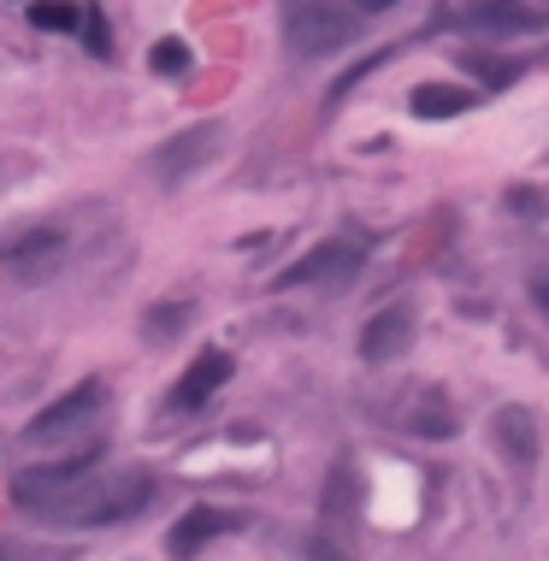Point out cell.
Returning <instances> with one entry per match:
<instances>
[{
  "label": "cell",
  "mask_w": 549,
  "mask_h": 561,
  "mask_svg": "<svg viewBox=\"0 0 549 561\" xmlns=\"http://www.w3.org/2000/svg\"><path fill=\"white\" fill-rule=\"evenodd\" d=\"M325 502H337V514H355V473L337 467V491H325Z\"/></svg>",
  "instance_id": "cell-19"
},
{
  "label": "cell",
  "mask_w": 549,
  "mask_h": 561,
  "mask_svg": "<svg viewBox=\"0 0 549 561\" xmlns=\"http://www.w3.org/2000/svg\"><path fill=\"white\" fill-rule=\"evenodd\" d=\"M461 71H467L473 83H485V89H509V83H520V60H509V53H490V48H461L455 53Z\"/></svg>",
  "instance_id": "cell-14"
},
{
  "label": "cell",
  "mask_w": 549,
  "mask_h": 561,
  "mask_svg": "<svg viewBox=\"0 0 549 561\" xmlns=\"http://www.w3.org/2000/svg\"><path fill=\"white\" fill-rule=\"evenodd\" d=\"M190 313H195L190 301H160V308H148V320H142V337H148V343H171Z\"/></svg>",
  "instance_id": "cell-15"
},
{
  "label": "cell",
  "mask_w": 549,
  "mask_h": 561,
  "mask_svg": "<svg viewBox=\"0 0 549 561\" xmlns=\"http://www.w3.org/2000/svg\"><path fill=\"white\" fill-rule=\"evenodd\" d=\"M455 19L473 36H538V31H549L544 7H509V0H467Z\"/></svg>",
  "instance_id": "cell-8"
},
{
  "label": "cell",
  "mask_w": 549,
  "mask_h": 561,
  "mask_svg": "<svg viewBox=\"0 0 549 561\" xmlns=\"http://www.w3.org/2000/svg\"><path fill=\"white\" fill-rule=\"evenodd\" d=\"M60 254H65V231H60V225L31 219V225H7V231H0V266L24 272V278H41Z\"/></svg>",
  "instance_id": "cell-6"
},
{
  "label": "cell",
  "mask_w": 549,
  "mask_h": 561,
  "mask_svg": "<svg viewBox=\"0 0 549 561\" xmlns=\"http://www.w3.org/2000/svg\"><path fill=\"white\" fill-rule=\"evenodd\" d=\"M532 301H538L544 320H549V272H538V278H532Z\"/></svg>",
  "instance_id": "cell-21"
},
{
  "label": "cell",
  "mask_w": 549,
  "mask_h": 561,
  "mask_svg": "<svg viewBox=\"0 0 549 561\" xmlns=\"http://www.w3.org/2000/svg\"><path fill=\"white\" fill-rule=\"evenodd\" d=\"M355 12H390V7H402V0H349Z\"/></svg>",
  "instance_id": "cell-23"
},
{
  "label": "cell",
  "mask_w": 549,
  "mask_h": 561,
  "mask_svg": "<svg viewBox=\"0 0 549 561\" xmlns=\"http://www.w3.org/2000/svg\"><path fill=\"white\" fill-rule=\"evenodd\" d=\"M219 148H225V131H219V124H195V131L171 136V142H160V148L148 154V178L183 183V178H195V171L207 166Z\"/></svg>",
  "instance_id": "cell-5"
},
{
  "label": "cell",
  "mask_w": 549,
  "mask_h": 561,
  "mask_svg": "<svg viewBox=\"0 0 549 561\" xmlns=\"http://www.w3.org/2000/svg\"><path fill=\"white\" fill-rule=\"evenodd\" d=\"M242 526H249V514H242V509H213V502H207V509H190L178 526L166 532V556H171V561H190V556L207 550L213 538L242 532Z\"/></svg>",
  "instance_id": "cell-9"
},
{
  "label": "cell",
  "mask_w": 549,
  "mask_h": 561,
  "mask_svg": "<svg viewBox=\"0 0 549 561\" xmlns=\"http://www.w3.org/2000/svg\"><path fill=\"white\" fill-rule=\"evenodd\" d=\"M490 431H497V450L509 462H520V467L538 462V420H532V408H497Z\"/></svg>",
  "instance_id": "cell-11"
},
{
  "label": "cell",
  "mask_w": 549,
  "mask_h": 561,
  "mask_svg": "<svg viewBox=\"0 0 549 561\" xmlns=\"http://www.w3.org/2000/svg\"><path fill=\"white\" fill-rule=\"evenodd\" d=\"M509 207H514V213H538V207H544V195H538V190H514V195H509Z\"/></svg>",
  "instance_id": "cell-20"
},
{
  "label": "cell",
  "mask_w": 549,
  "mask_h": 561,
  "mask_svg": "<svg viewBox=\"0 0 549 561\" xmlns=\"http://www.w3.org/2000/svg\"><path fill=\"white\" fill-rule=\"evenodd\" d=\"M230 372H237V361H230V349H201L195 361H190V372L178 379V391H171V408H201L213 391H225L230 384Z\"/></svg>",
  "instance_id": "cell-10"
},
{
  "label": "cell",
  "mask_w": 549,
  "mask_h": 561,
  "mask_svg": "<svg viewBox=\"0 0 549 561\" xmlns=\"http://www.w3.org/2000/svg\"><path fill=\"white\" fill-rule=\"evenodd\" d=\"M100 408H107V384H100V379L71 384L60 402H48V408H41L36 420L24 426V443H60V438H71V431L89 426Z\"/></svg>",
  "instance_id": "cell-4"
},
{
  "label": "cell",
  "mask_w": 549,
  "mask_h": 561,
  "mask_svg": "<svg viewBox=\"0 0 549 561\" xmlns=\"http://www.w3.org/2000/svg\"><path fill=\"white\" fill-rule=\"evenodd\" d=\"M467 107H473V89H467V83H420V89L408 95V112H414V119H461Z\"/></svg>",
  "instance_id": "cell-13"
},
{
  "label": "cell",
  "mask_w": 549,
  "mask_h": 561,
  "mask_svg": "<svg viewBox=\"0 0 549 561\" xmlns=\"http://www.w3.org/2000/svg\"><path fill=\"white\" fill-rule=\"evenodd\" d=\"M278 19H284V48L296 60H320V53H337L360 36L355 12H343L337 0H284Z\"/></svg>",
  "instance_id": "cell-2"
},
{
  "label": "cell",
  "mask_w": 549,
  "mask_h": 561,
  "mask_svg": "<svg viewBox=\"0 0 549 561\" xmlns=\"http://www.w3.org/2000/svg\"><path fill=\"white\" fill-rule=\"evenodd\" d=\"M12 502L48 526H119L154 502V479L142 467H95V455H71V462H48L12 479Z\"/></svg>",
  "instance_id": "cell-1"
},
{
  "label": "cell",
  "mask_w": 549,
  "mask_h": 561,
  "mask_svg": "<svg viewBox=\"0 0 549 561\" xmlns=\"http://www.w3.org/2000/svg\"><path fill=\"white\" fill-rule=\"evenodd\" d=\"M77 31H83V48H89V53H100V60H107V53H112V36H107V19H100V12H95V7H83V24H77Z\"/></svg>",
  "instance_id": "cell-18"
},
{
  "label": "cell",
  "mask_w": 549,
  "mask_h": 561,
  "mask_svg": "<svg viewBox=\"0 0 549 561\" xmlns=\"http://www.w3.org/2000/svg\"><path fill=\"white\" fill-rule=\"evenodd\" d=\"M396 426L420 431V438H455L461 431V420L450 414L443 391H408V414H396Z\"/></svg>",
  "instance_id": "cell-12"
},
{
  "label": "cell",
  "mask_w": 549,
  "mask_h": 561,
  "mask_svg": "<svg viewBox=\"0 0 549 561\" xmlns=\"http://www.w3.org/2000/svg\"><path fill=\"white\" fill-rule=\"evenodd\" d=\"M308 561H343V556H337V550H331V544H325V538H313V544H308Z\"/></svg>",
  "instance_id": "cell-22"
},
{
  "label": "cell",
  "mask_w": 549,
  "mask_h": 561,
  "mask_svg": "<svg viewBox=\"0 0 549 561\" xmlns=\"http://www.w3.org/2000/svg\"><path fill=\"white\" fill-rule=\"evenodd\" d=\"M31 24L36 31H77L83 24V7H71V0H31Z\"/></svg>",
  "instance_id": "cell-16"
},
{
  "label": "cell",
  "mask_w": 549,
  "mask_h": 561,
  "mask_svg": "<svg viewBox=\"0 0 549 561\" xmlns=\"http://www.w3.org/2000/svg\"><path fill=\"white\" fill-rule=\"evenodd\" d=\"M148 65L160 71V77H190V41H178V36H166V41H154V53H148Z\"/></svg>",
  "instance_id": "cell-17"
},
{
  "label": "cell",
  "mask_w": 549,
  "mask_h": 561,
  "mask_svg": "<svg viewBox=\"0 0 549 561\" xmlns=\"http://www.w3.org/2000/svg\"><path fill=\"white\" fill-rule=\"evenodd\" d=\"M414 337H420V320H414L408 301H396V308H379L360 331V361L384 367V361H402V355L414 349Z\"/></svg>",
  "instance_id": "cell-7"
},
{
  "label": "cell",
  "mask_w": 549,
  "mask_h": 561,
  "mask_svg": "<svg viewBox=\"0 0 549 561\" xmlns=\"http://www.w3.org/2000/svg\"><path fill=\"white\" fill-rule=\"evenodd\" d=\"M367 266V237L360 231H343V237H325L301 254L296 266L278 272V290H296V284H349L355 272Z\"/></svg>",
  "instance_id": "cell-3"
},
{
  "label": "cell",
  "mask_w": 549,
  "mask_h": 561,
  "mask_svg": "<svg viewBox=\"0 0 549 561\" xmlns=\"http://www.w3.org/2000/svg\"><path fill=\"white\" fill-rule=\"evenodd\" d=\"M0 561H31V556H24L19 544H0Z\"/></svg>",
  "instance_id": "cell-24"
}]
</instances>
